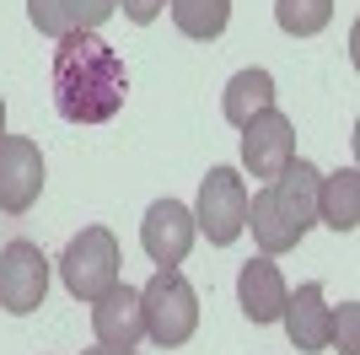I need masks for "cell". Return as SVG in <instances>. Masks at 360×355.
<instances>
[{
  "label": "cell",
  "instance_id": "6da1fadb",
  "mask_svg": "<svg viewBox=\"0 0 360 355\" xmlns=\"http://www.w3.org/2000/svg\"><path fill=\"white\" fill-rule=\"evenodd\" d=\"M129 97V70L103 32H65L54 49V108L70 124H108Z\"/></svg>",
  "mask_w": 360,
  "mask_h": 355
},
{
  "label": "cell",
  "instance_id": "7a4b0ae2",
  "mask_svg": "<svg viewBox=\"0 0 360 355\" xmlns=\"http://www.w3.org/2000/svg\"><path fill=\"white\" fill-rule=\"evenodd\" d=\"M317 183L323 173L312 162H285L248 199V226H253V242L264 248V259L290 253L307 237V226L317 221Z\"/></svg>",
  "mask_w": 360,
  "mask_h": 355
},
{
  "label": "cell",
  "instance_id": "3957f363",
  "mask_svg": "<svg viewBox=\"0 0 360 355\" xmlns=\"http://www.w3.org/2000/svg\"><path fill=\"white\" fill-rule=\"evenodd\" d=\"M140 312H146V340H156L162 350L188 344L199 328V296L178 269H156L150 275V285L140 291Z\"/></svg>",
  "mask_w": 360,
  "mask_h": 355
},
{
  "label": "cell",
  "instance_id": "277c9868",
  "mask_svg": "<svg viewBox=\"0 0 360 355\" xmlns=\"http://www.w3.org/2000/svg\"><path fill=\"white\" fill-rule=\"evenodd\" d=\"M60 280L75 301H97L103 291L119 285V242L108 226H86L75 232L60 253Z\"/></svg>",
  "mask_w": 360,
  "mask_h": 355
},
{
  "label": "cell",
  "instance_id": "5b68a950",
  "mask_svg": "<svg viewBox=\"0 0 360 355\" xmlns=\"http://www.w3.org/2000/svg\"><path fill=\"white\" fill-rule=\"evenodd\" d=\"M194 226L210 237L215 248H226V242H237L248 232V183H242L237 167H210V178L199 183Z\"/></svg>",
  "mask_w": 360,
  "mask_h": 355
},
{
  "label": "cell",
  "instance_id": "8992f818",
  "mask_svg": "<svg viewBox=\"0 0 360 355\" xmlns=\"http://www.w3.org/2000/svg\"><path fill=\"white\" fill-rule=\"evenodd\" d=\"M49 296V259L38 242L27 237H11L6 248H0V307L11 312V318H27V312L44 307Z\"/></svg>",
  "mask_w": 360,
  "mask_h": 355
},
{
  "label": "cell",
  "instance_id": "52a82bcc",
  "mask_svg": "<svg viewBox=\"0 0 360 355\" xmlns=\"http://www.w3.org/2000/svg\"><path fill=\"white\" fill-rule=\"evenodd\" d=\"M44 194V151L27 135H0V210L22 216Z\"/></svg>",
  "mask_w": 360,
  "mask_h": 355
},
{
  "label": "cell",
  "instance_id": "ba28073f",
  "mask_svg": "<svg viewBox=\"0 0 360 355\" xmlns=\"http://www.w3.org/2000/svg\"><path fill=\"white\" fill-rule=\"evenodd\" d=\"M242 162H248L253 178H264V183L285 162H296V130H290V118L280 113V108H264V113H253L242 124Z\"/></svg>",
  "mask_w": 360,
  "mask_h": 355
},
{
  "label": "cell",
  "instance_id": "9c48e42d",
  "mask_svg": "<svg viewBox=\"0 0 360 355\" xmlns=\"http://www.w3.org/2000/svg\"><path fill=\"white\" fill-rule=\"evenodd\" d=\"M194 210L178 205V199H156V205L146 210V221H140V248L156 259L162 269L183 264L188 259V248H194Z\"/></svg>",
  "mask_w": 360,
  "mask_h": 355
},
{
  "label": "cell",
  "instance_id": "30bf717a",
  "mask_svg": "<svg viewBox=\"0 0 360 355\" xmlns=\"http://www.w3.org/2000/svg\"><path fill=\"white\" fill-rule=\"evenodd\" d=\"M91 334L103 350H135L146 340V312H140V291L135 285H113L91 301Z\"/></svg>",
  "mask_w": 360,
  "mask_h": 355
},
{
  "label": "cell",
  "instance_id": "8fae6325",
  "mask_svg": "<svg viewBox=\"0 0 360 355\" xmlns=\"http://www.w3.org/2000/svg\"><path fill=\"white\" fill-rule=\"evenodd\" d=\"M285 296H290V285H285V275H280V264H274V259H248V264H242V275H237V301H242V312H248L253 323H280Z\"/></svg>",
  "mask_w": 360,
  "mask_h": 355
},
{
  "label": "cell",
  "instance_id": "7c38bea8",
  "mask_svg": "<svg viewBox=\"0 0 360 355\" xmlns=\"http://www.w3.org/2000/svg\"><path fill=\"white\" fill-rule=\"evenodd\" d=\"M328 318H333V312H328V301H323V285H317V280L296 285V296H285V312H280L290 344L307 350V355L328 350Z\"/></svg>",
  "mask_w": 360,
  "mask_h": 355
},
{
  "label": "cell",
  "instance_id": "4fadbf2b",
  "mask_svg": "<svg viewBox=\"0 0 360 355\" xmlns=\"http://www.w3.org/2000/svg\"><path fill=\"white\" fill-rule=\"evenodd\" d=\"M317 221L328 232H355L360 226V173L355 167L323 173V183H317Z\"/></svg>",
  "mask_w": 360,
  "mask_h": 355
},
{
  "label": "cell",
  "instance_id": "5bb4252c",
  "mask_svg": "<svg viewBox=\"0 0 360 355\" xmlns=\"http://www.w3.org/2000/svg\"><path fill=\"white\" fill-rule=\"evenodd\" d=\"M264 108H274V75L269 70H237L231 81H226V97H221V113H226V124H248L253 113H264Z\"/></svg>",
  "mask_w": 360,
  "mask_h": 355
},
{
  "label": "cell",
  "instance_id": "9a60e30c",
  "mask_svg": "<svg viewBox=\"0 0 360 355\" xmlns=\"http://www.w3.org/2000/svg\"><path fill=\"white\" fill-rule=\"evenodd\" d=\"M167 6H172L178 32L183 38H199V44L221 38L226 22H231V0H167Z\"/></svg>",
  "mask_w": 360,
  "mask_h": 355
},
{
  "label": "cell",
  "instance_id": "2e32d148",
  "mask_svg": "<svg viewBox=\"0 0 360 355\" xmlns=\"http://www.w3.org/2000/svg\"><path fill=\"white\" fill-rule=\"evenodd\" d=\"M274 22L290 38H312L333 22V0H274Z\"/></svg>",
  "mask_w": 360,
  "mask_h": 355
},
{
  "label": "cell",
  "instance_id": "e0dca14e",
  "mask_svg": "<svg viewBox=\"0 0 360 355\" xmlns=\"http://www.w3.org/2000/svg\"><path fill=\"white\" fill-rule=\"evenodd\" d=\"M27 16H32V27L49 32V38L75 32V0H27Z\"/></svg>",
  "mask_w": 360,
  "mask_h": 355
},
{
  "label": "cell",
  "instance_id": "ac0fdd59",
  "mask_svg": "<svg viewBox=\"0 0 360 355\" xmlns=\"http://www.w3.org/2000/svg\"><path fill=\"white\" fill-rule=\"evenodd\" d=\"M328 344H339V355H360V301H345L328 318Z\"/></svg>",
  "mask_w": 360,
  "mask_h": 355
},
{
  "label": "cell",
  "instance_id": "d6986e66",
  "mask_svg": "<svg viewBox=\"0 0 360 355\" xmlns=\"http://www.w3.org/2000/svg\"><path fill=\"white\" fill-rule=\"evenodd\" d=\"M113 11H119V0H75V27H81V32H97Z\"/></svg>",
  "mask_w": 360,
  "mask_h": 355
},
{
  "label": "cell",
  "instance_id": "ffe728a7",
  "mask_svg": "<svg viewBox=\"0 0 360 355\" xmlns=\"http://www.w3.org/2000/svg\"><path fill=\"white\" fill-rule=\"evenodd\" d=\"M119 6H124V16H129V22H140V27H146V22H156V16H162L167 0H119Z\"/></svg>",
  "mask_w": 360,
  "mask_h": 355
},
{
  "label": "cell",
  "instance_id": "44dd1931",
  "mask_svg": "<svg viewBox=\"0 0 360 355\" xmlns=\"http://www.w3.org/2000/svg\"><path fill=\"white\" fill-rule=\"evenodd\" d=\"M81 355H135V350H81Z\"/></svg>",
  "mask_w": 360,
  "mask_h": 355
},
{
  "label": "cell",
  "instance_id": "7402d4cb",
  "mask_svg": "<svg viewBox=\"0 0 360 355\" xmlns=\"http://www.w3.org/2000/svg\"><path fill=\"white\" fill-rule=\"evenodd\" d=\"M0 135H6V103H0Z\"/></svg>",
  "mask_w": 360,
  "mask_h": 355
}]
</instances>
